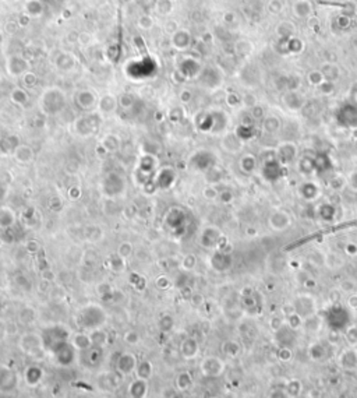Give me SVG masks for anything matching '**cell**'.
Instances as JSON below:
<instances>
[{"label": "cell", "mask_w": 357, "mask_h": 398, "mask_svg": "<svg viewBox=\"0 0 357 398\" xmlns=\"http://www.w3.org/2000/svg\"><path fill=\"white\" fill-rule=\"evenodd\" d=\"M78 321L80 326L84 327L85 330H97V329H102L106 323V313L105 310L100 308L99 305H87L85 308L80 310V316H78Z\"/></svg>", "instance_id": "cell-1"}, {"label": "cell", "mask_w": 357, "mask_h": 398, "mask_svg": "<svg viewBox=\"0 0 357 398\" xmlns=\"http://www.w3.org/2000/svg\"><path fill=\"white\" fill-rule=\"evenodd\" d=\"M335 119L342 127L357 129V105L352 102L343 104L335 113Z\"/></svg>", "instance_id": "cell-2"}, {"label": "cell", "mask_w": 357, "mask_h": 398, "mask_svg": "<svg viewBox=\"0 0 357 398\" xmlns=\"http://www.w3.org/2000/svg\"><path fill=\"white\" fill-rule=\"evenodd\" d=\"M20 349L28 355L36 356L39 352H44L45 345L42 335L36 332H25L20 338Z\"/></svg>", "instance_id": "cell-3"}, {"label": "cell", "mask_w": 357, "mask_h": 398, "mask_svg": "<svg viewBox=\"0 0 357 398\" xmlns=\"http://www.w3.org/2000/svg\"><path fill=\"white\" fill-rule=\"evenodd\" d=\"M41 335H42V340H44L45 349H46V348H50V351H52L53 348H56L59 344L68 341V337H70L68 331L65 330L63 327H59V326L48 327Z\"/></svg>", "instance_id": "cell-4"}, {"label": "cell", "mask_w": 357, "mask_h": 398, "mask_svg": "<svg viewBox=\"0 0 357 398\" xmlns=\"http://www.w3.org/2000/svg\"><path fill=\"white\" fill-rule=\"evenodd\" d=\"M18 387V376L9 366L0 365V393L11 394Z\"/></svg>", "instance_id": "cell-5"}, {"label": "cell", "mask_w": 357, "mask_h": 398, "mask_svg": "<svg viewBox=\"0 0 357 398\" xmlns=\"http://www.w3.org/2000/svg\"><path fill=\"white\" fill-rule=\"evenodd\" d=\"M53 356H55L56 362L62 366H70L74 363L76 359V348L73 346V344L70 341H65V343L59 344L56 348L52 349Z\"/></svg>", "instance_id": "cell-6"}, {"label": "cell", "mask_w": 357, "mask_h": 398, "mask_svg": "<svg viewBox=\"0 0 357 398\" xmlns=\"http://www.w3.org/2000/svg\"><path fill=\"white\" fill-rule=\"evenodd\" d=\"M293 224V218L288 211L285 210H275L272 211L268 217V225L271 226V229L276 231V232H283L288 228L292 226Z\"/></svg>", "instance_id": "cell-7"}, {"label": "cell", "mask_w": 357, "mask_h": 398, "mask_svg": "<svg viewBox=\"0 0 357 398\" xmlns=\"http://www.w3.org/2000/svg\"><path fill=\"white\" fill-rule=\"evenodd\" d=\"M201 373L207 377H218L221 376L225 370V363L222 359L216 356H207L200 365Z\"/></svg>", "instance_id": "cell-8"}, {"label": "cell", "mask_w": 357, "mask_h": 398, "mask_svg": "<svg viewBox=\"0 0 357 398\" xmlns=\"http://www.w3.org/2000/svg\"><path fill=\"white\" fill-rule=\"evenodd\" d=\"M137 363H138V361H137L135 355L131 352H123L119 355V358L116 361V372L119 375H122L123 377L129 376L135 372Z\"/></svg>", "instance_id": "cell-9"}, {"label": "cell", "mask_w": 357, "mask_h": 398, "mask_svg": "<svg viewBox=\"0 0 357 398\" xmlns=\"http://www.w3.org/2000/svg\"><path fill=\"white\" fill-rule=\"evenodd\" d=\"M275 155H276L275 158L278 159L282 165L288 166L296 159V156H297V147L294 145V143L279 144Z\"/></svg>", "instance_id": "cell-10"}, {"label": "cell", "mask_w": 357, "mask_h": 398, "mask_svg": "<svg viewBox=\"0 0 357 398\" xmlns=\"http://www.w3.org/2000/svg\"><path fill=\"white\" fill-rule=\"evenodd\" d=\"M123 381V376L119 375L117 372L116 373H111V372H106V373H102L98 377V386L105 391H114L116 388L120 387Z\"/></svg>", "instance_id": "cell-11"}, {"label": "cell", "mask_w": 357, "mask_h": 398, "mask_svg": "<svg viewBox=\"0 0 357 398\" xmlns=\"http://www.w3.org/2000/svg\"><path fill=\"white\" fill-rule=\"evenodd\" d=\"M285 166L279 162L276 158L269 159L265 162V165L262 166V175L267 179L268 182H276L278 179L282 177V171Z\"/></svg>", "instance_id": "cell-12"}, {"label": "cell", "mask_w": 357, "mask_h": 398, "mask_svg": "<svg viewBox=\"0 0 357 398\" xmlns=\"http://www.w3.org/2000/svg\"><path fill=\"white\" fill-rule=\"evenodd\" d=\"M293 308H294V311L297 314H300L301 317H303V320H304V319H307V317H310V316L314 314L315 303H314V300L310 296H300L293 303Z\"/></svg>", "instance_id": "cell-13"}, {"label": "cell", "mask_w": 357, "mask_h": 398, "mask_svg": "<svg viewBox=\"0 0 357 398\" xmlns=\"http://www.w3.org/2000/svg\"><path fill=\"white\" fill-rule=\"evenodd\" d=\"M44 376L45 373L42 367H39V366L36 365H31L28 366L25 369V372H24V381H25V384L28 387H36L42 381Z\"/></svg>", "instance_id": "cell-14"}, {"label": "cell", "mask_w": 357, "mask_h": 398, "mask_svg": "<svg viewBox=\"0 0 357 398\" xmlns=\"http://www.w3.org/2000/svg\"><path fill=\"white\" fill-rule=\"evenodd\" d=\"M149 391V384L146 380H141V379H135L130 383V386L127 388V394L130 398H146Z\"/></svg>", "instance_id": "cell-15"}, {"label": "cell", "mask_w": 357, "mask_h": 398, "mask_svg": "<svg viewBox=\"0 0 357 398\" xmlns=\"http://www.w3.org/2000/svg\"><path fill=\"white\" fill-rule=\"evenodd\" d=\"M70 343L73 344V346L76 348V351H89L94 345H92V340L91 335L85 334V332H76L71 335Z\"/></svg>", "instance_id": "cell-16"}, {"label": "cell", "mask_w": 357, "mask_h": 398, "mask_svg": "<svg viewBox=\"0 0 357 398\" xmlns=\"http://www.w3.org/2000/svg\"><path fill=\"white\" fill-rule=\"evenodd\" d=\"M221 238H222L221 231L216 229V228H213V226H210L201 235V243H202L204 247H213V246L218 244Z\"/></svg>", "instance_id": "cell-17"}, {"label": "cell", "mask_w": 357, "mask_h": 398, "mask_svg": "<svg viewBox=\"0 0 357 398\" xmlns=\"http://www.w3.org/2000/svg\"><path fill=\"white\" fill-rule=\"evenodd\" d=\"M198 352H200V346L194 338H186L180 345V354L184 359H194Z\"/></svg>", "instance_id": "cell-18"}, {"label": "cell", "mask_w": 357, "mask_h": 398, "mask_svg": "<svg viewBox=\"0 0 357 398\" xmlns=\"http://www.w3.org/2000/svg\"><path fill=\"white\" fill-rule=\"evenodd\" d=\"M339 363L346 370H353L357 367V351L355 348L345 349L339 356Z\"/></svg>", "instance_id": "cell-19"}, {"label": "cell", "mask_w": 357, "mask_h": 398, "mask_svg": "<svg viewBox=\"0 0 357 398\" xmlns=\"http://www.w3.org/2000/svg\"><path fill=\"white\" fill-rule=\"evenodd\" d=\"M211 264L218 271H226L232 265V257H230V255H227V253L219 252V253H216L211 259Z\"/></svg>", "instance_id": "cell-20"}, {"label": "cell", "mask_w": 357, "mask_h": 398, "mask_svg": "<svg viewBox=\"0 0 357 398\" xmlns=\"http://www.w3.org/2000/svg\"><path fill=\"white\" fill-rule=\"evenodd\" d=\"M299 194L306 201H312V200L318 197L320 190L317 188V185H314L311 182H304L300 188H299Z\"/></svg>", "instance_id": "cell-21"}, {"label": "cell", "mask_w": 357, "mask_h": 398, "mask_svg": "<svg viewBox=\"0 0 357 398\" xmlns=\"http://www.w3.org/2000/svg\"><path fill=\"white\" fill-rule=\"evenodd\" d=\"M135 376L137 379H141V380H146L149 381V379L152 377V373H154V366L149 361H141L137 363V367H135Z\"/></svg>", "instance_id": "cell-22"}, {"label": "cell", "mask_w": 357, "mask_h": 398, "mask_svg": "<svg viewBox=\"0 0 357 398\" xmlns=\"http://www.w3.org/2000/svg\"><path fill=\"white\" fill-rule=\"evenodd\" d=\"M314 161V169H315V173H323L326 172L332 168V161L329 158V155L326 154H318L312 158Z\"/></svg>", "instance_id": "cell-23"}, {"label": "cell", "mask_w": 357, "mask_h": 398, "mask_svg": "<svg viewBox=\"0 0 357 398\" xmlns=\"http://www.w3.org/2000/svg\"><path fill=\"white\" fill-rule=\"evenodd\" d=\"M283 102L292 111H299V109H301L303 104H304V98L300 97L296 91H290L283 97Z\"/></svg>", "instance_id": "cell-24"}, {"label": "cell", "mask_w": 357, "mask_h": 398, "mask_svg": "<svg viewBox=\"0 0 357 398\" xmlns=\"http://www.w3.org/2000/svg\"><path fill=\"white\" fill-rule=\"evenodd\" d=\"M175 383H176L175 386L178 388V391L184 393V391L190 390V387L193 386V377L187 372H181V373H178V376H176Z\"/></svg>", "instance_id": "cell-25"}, {"label": "cell", "mask_w": 357, "mask_h": 398, "mask_svg": "<svg viewBox=\"0 0 357 398\" xmlns=\"http://www.w3.org/2000/svg\"><path fill=\"white\" fill-rule=\"evenodd\" d=\"M16 221V214L9 207H0V228H9Z\"/></svg>", "instance_id": "cell-26"}, {"label": "cell", "mask_w": 357, "mask_h": 398, "mask_svg": "<svg viewBox=\"0 0 357 398\" xmlns=\"http://www.w3.org/2000/svg\"><path fill=\"white\" fill-rule=\"evenodd\" d=\"M297 169L303 176H310L312 173H315V169H314V161L310 156H301L299 164H297Z\"/></svg>", "instance_id": "cell-27"}, {"label": "cell", "mask_w": 357, "mask_h": 398, "mask_svg": "<svg viewBox=\"0 0 357 398\" xmlns=\"http://www.w3.org/2000/svg\"><path fill=\"white\" fill-rule=\"evenodd\" d=\"M240 168L244 173H253L257 168V158L253 154H245L240 159Z\"/></svg>", "instance_id": "cell-28"}, {"label": "cell", "mask_w": 357, "mask_h": 398, "mask_svg": "<svg viewBox=\"0 0 357 398\" xmlns=\"http://www.w3.org/2000/svg\"><path fill=\"white\" fill-rule=\"evenodd\" d=\"M318 214L324 221L332 222L335 220V215H336V208L331 203H324L318 208Z\"/></svg>", "instance_id": "cell-29"}, {"label": "cell", "mask_w": 357, "mask_h": 398, "mask_svg": "<svg viewBox=\"0 0 357 398\" xmlns=\"http://www.w3.org/2000/svg\"><path fill=\"white\" fill-rule=\"evenodd\" d=\"M91 340H92V345L98 346V348H103L108 344V334L103 331L102 329H97L91 331Z\"/></svg>", "instance_id": "cell-30"}, {"label": "cell", "mask_w": 357, "mask_h": 398, "mask_svg": "<svg viewBox=\"0 0 357 398\" xmlns=\"http://www.w3.org/2000/svg\"><path fill=\"white\" fill-rule=\"evenodd\" d=\"M321 73H323L325 81H331V83H334L335 80H338V77H339V69L335 65H331V63L324 65L323 69H321Z\"/></svg>", "instance_id": "cell-31"}, {"label": "cell", "mask_w": 357, "mask_h": 398, "mask_svg": "<svg viewBox=\"0 0 357 398\" xmlns=\"http://www.w3.org/2000/svg\"><path fill=\"white\" fill-rule=\"evenodd\" d=\"M264 132L268 133V134H275L276 132H279L280 129V121L278 118L275 116H268L267 119L264 121Z\"/></svg>", "instance_id": "cell-32"}, {"label": "cell", "mask_w": 357, "mask_h": 398, "mask_svg": "<svg viewBox=\"0 0 357 398\" xmlns=\"http://www.w3.org/2000/svg\"><path fill=\"white\" fill-rule=\"evenodd\" d=\"M222 349H223V352L227 355V356H230V358L237 356L239 352H240V346H239V344L234 343V341H227V343L223 344Z\"/></svg>", "instance_id": "cell-33"}, {"label": "cell", "mask_w": 357, "mask_h": 398, "mask_svg": "<svg viewBox=\"0 0 357 398\" xmlns=\"http://www.w3.org/2000/svg\"><path fill=\"white\" fill-rule=\"evenodd\" d=\"M286 391H288V394H289L290 398H299L301 391V384L297 380H292V381L288 383Z\"/></svg>", "instance_id": "cell-34"}, {"label": "cell", "mask_w": 357, "mask_h": 398, "mask_svg": "<svg viewBox=\"0 0 357 398\" xmlns=\"http://www.w3.org/2000/svg\"><path fill=\"white\" fill-rule=\"evenodd\" d=\"M325 259H326V260H332V263H326V265H328L329 268H341V267L343 265V263H345L343 257L336 255V253H329V255H326Z\"/></svg>", "instance_id": "cell-35"}, {"label": "cell", "mask_w": 357, "mask_h": 398, "mask_svg": "<svg viewBox=\"0 0 357 398\" xmlns=\"http://www.w3.org/2000/svg\"><path fill=\"white\" fill-rule=\"evenodd\" d=\"M310 355H311L312 359L318 361V359L324 358V355H325V348H324L321 344H312L311 346H310Z\"/></svg>", "instance_id": "cell-36"}, {"label": "cell", "mask_w": 357, "mask_h": 398, "mask_svg": "<svg viewBox=\"0 0 357 398\" xmlns=\"http://www.w3.org/2000/svg\"><path fill=\"white\" fill-rule=\"evenodd\" d=\"M308 81H310V84H312V86L320 87L324 81H325V78H324L323 73H321V71L314 70V71H311V73L308 74Z\"/></svg>", "instance_id": "cell-37"}, {"label": "cell", "mask_w": 357, "mask_h": 398, "mask_svg": "<svg viewBox=\"0 0 357 398\" xmlns=\"http://www.w3.org/2000/svg\"><path fill=\"white\" fill-rule=\"evenodd\" d=\"M346 340L352 346L357 344V326H352L346 330Z\"/></svg>", "instance_id": "cell-38"}, {"label": "cell", "mask_w": 357, "mask_h": 398, "mask_svg": "<svg viewBox=\"0 0 357 398\" xmlns=\"http://www.w3.org/2000/svg\"><path fill=\"white\" fill-rule=\"evenodd\" d=\"M140 334L135 331H127L124 334V343L129 344V345H137L140 343Z\"/></svg>", "instance_id": "cell-39"}, {"label": "cell", "mask_w": 357, "mask_h": 398, "mask_svg": "<svg viewBox=\"0 0 357 398\" xmlns=\"http://www.w3.org/2000/svg\"><path fill=\"white\" fill-rule=\"evenodd\" d=\"M159 326H161V330H162V331H170V330L173 329V319H172L170 316H163V317L161 319Z\"/></svg>", "instance_id": "cell-40"}, {"label": "cell", "mask_w": 357, "mask_h": 398, "mask_svg": "<svg viewBox=\"0 0 357 398\" xmlns=\"http://www.w3.org/2000/svg\"><path fill=\"white\" fill-rule=\"evenodd\" d=\"M329 185H331V188L334 189V190H342V189L345 188L346 179H343V177L341 176H335L331 179Z\"/></svg>", "instance_id": "cell-41"}, {"label": "cell", "mask_w": 357, "mask_h": 398, "mask_svg": "<svg viewBox=\"0 0 357 398\" xmlns=\"http://www.w3.org/2000/svg\"><path fill=\"white\" fill-rule=\"evenodd\" d=\"M341 289H342L343 292H346V294H355V291H356V284H355V281H352V279H345V281L341 284Z\"/></svg>", "instance_id": "cell-42"}, {"label": "cell", "mask_w": 357, "mask_h": 398, "mask_svg": "<svg viewBox=\"0 0 357 398\" xmlns=\"http://www.w3.org/2000/svg\"><path fill=\"white\" fill-rule=\"evenodd\" d=\"M278 358L280 359V361H289L290 358H292V351H290L288 346H282L280 349H279L278 352Z\"/></svg>", "instance_id": "cell-43"}, {"label": "cell", "mask_w": 357, "mask_h": 398, "mask_svg": "<svg viewBox=\"0 0 357 398\" xmlns=\"http://www.w3.org/2000/svg\"><path fill=\"white\" fill-rule=\"evenodd\" d=\"M347 183H349V186L353 189L355 191H357V171H353L347 176Z\"/></svg>", "instance_id": "cell-44"}, {"label": "cell", "mask_w": 357, "mask_h": 398, "mask_svg": "<svg viewBox=\"0 0 357 398\" xmlns=\"http://www.w3.org/2000/svg\"><path fill=\"white\" fill-rule=\"evenodd\" d=\"M130 253H131L130 243H123L122 246H120V249H119V256H120L122 259H126V257L130 256Z\"/></svg>", "instance_id": "cell-45"}, {"label": "cell", "mask_w": 357, "mask_h": 398, "mask_svg": "<svg viewBox=\"0 0 357 398\" xmlns=\"http://www.w3.org/2000/svg\"><path fill=\"white\" fill-rule=\"evenodd\" d=\"M194 265H195V259H194V256L189 255L184 260H183V267H184L186 270H191Z\"/></svg>", "instance_id": "cell-46"}, {"label": "cell", "mask_w": 357, "mask_h": 398, "mask_svg": "<svg viewBox=\"0 0 357 398\" xmlns=\"http://www.w3.org/2000/svg\"><path fill=\"white\" fill-rule=\"evenodd\" d=\"M345 252L347 256H357V244L356 243H347L345 246Z\"/></svg>", "instance_id": "cell-47"}, {"label": "cell", "mask_w": 357, "mask_h": 398, "mask_svg": "<svg viewBox=\"0 0 357 398\" xmlns=\"http://www.w3.org/2000/svg\"><path fill=\"white\" fill-rule=\"evenodd\" d=\"M33 317H35V314H33V310L30 309V311H28V314H24V313H20V319H21L22 323H31V321L33 320Z\"/></svg>", "instance_id": "cell-48"}, {"label": "cell", "mask_w": 357, "mask_h": 398, "mask_svg": "<svg viewBox=\"0 0 357 398\" xmlns=\"http://www.w3.org/2000/svg\"><path fill=\"white\" fill-rule=\"evenodd\" d=\"M221 201L222 203H230L232 200H233V193L232 191H229V190H225L223 193H221Z\"/></svg>", "instance_id": "cell-49"}, {"label": "cell", "mask_w": 357, "mask_h": 398, "mask_svg": "<svg viewBox=\"0 0 357 398\" xmlns=\"http://www.w3.org/2000/svg\"><path fill=\"white\" fill-rule=\"evenodd\" d=\"M347 305L352 309H357V294H350L347 298Z\"/></svg>", "instance_id": "cell-50"}, {"label": "cell", "mask_w": 357, "mask_h": 398, "mask_svg": "<svg viewBox=\"0 0 357 398\" xmlns=\"http://www.w3.org/2000/svg\"><path fill=\"white\" fill-rule=\"evenodd\" d=\"M204 196H205L207 199L212 200L218 196V191H216V190H215L213 188H208L207 190H205V191H204Z\"/></svg>", "instance_id": "cell-51"}, {"label": "cell", "mask_w": 357, "mask_h": 398, "mask_svg": "<svg viewBox=\"0 0 357 398\" xmlns=\"http://www.w3.org/2000/svg\"><path fill=\"white\" fill-rule=\"evenodd\" d=\"M156 285L159 288H167L169 287V281H167L166 277H159L158 281H156Z\"/></svg>", "instance_id": "cell-52"}, {"label": "cell", "mask_w": 357, "mask_h": 398, "mask_svg": "<svg viewBox=\"0 0 357 398\" xmlns=\"http://www.w3.org/2000/svg\"><path fill=\"white\" fill-rule=\"evenodd\" d=\"M165 398H181V396L176 393L173 388H169V396H165Z\"/></svg>", "instance_id": "cell-53"}, {"label": "cell", "mask_w": 357, "mask_h": 398, "mask_svg": "<svg viewBox=\"0 0 357 398\" xmlns=\"http://www.w3.org/2000/svg\"><path fill=\"white\" fill-rule=\"evenodd\" d=\"M355 147H356V151H357V140H356V143H355Z\"/></svg>", "instance_id": "cell-54"}]
</instances>
